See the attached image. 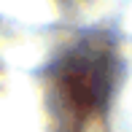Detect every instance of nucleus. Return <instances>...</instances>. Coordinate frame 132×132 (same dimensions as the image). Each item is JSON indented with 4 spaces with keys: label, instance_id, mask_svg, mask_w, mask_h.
<instances>
[{
    "label": "nucleus",
    "instance_id": "nucleus-1",
    "mask_svg": "<svg viewBox=\"0 0 132 132\" xmlns=\"http://www.w3.org/2000/svg\"><path fill=\"white\" fill-rule=\"evenodd\" d=\"M105 57L94 51H84L65 65V76L59 78V100L70 113H92L108 92V70Z\"/></svg>",
    "mask_w": 132,
    "mask_h": 132
}]
</instances>
